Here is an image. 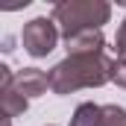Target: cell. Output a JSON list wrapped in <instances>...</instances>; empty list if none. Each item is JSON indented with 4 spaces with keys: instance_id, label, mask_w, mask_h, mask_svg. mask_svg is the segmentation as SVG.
Segmentation results:
<instances>
[{
    "instance_id": "cell-1",
    "label": "cell",
    "mask_w": 126,
    "mask_h": 126,
    "mask_svg": "<svg viewBox=\"0 0 126 126\" xmlns=\"http://www.w3.org/2000/svg\"><path fill=\"white\" fill-rule=\"evenodd\" d=\"M114 62L100 53V56H67L50 70V91L53 94H73L79 88H100L111 82Z\"/></svg>"
},
{
    "instance_id": "cell-2",
    "label": "cell",
    "mask_w": 126,
    "mask_h": 126,
    "mask_svg": "<svg viewBox=\"0 0 126 126\" xmlns=\"http://www.w3.org/2000/svg\"><path fill=\"white\" fill-rule=\"evenodd\" d=\"M56 27L62 30L64 38L76 35V32H88V30H100L103 24H109L111 18V6L103 0H62L53 6Z\"/></svg>"
},
{
    "instance_id": "cell-3",
    "label": "cell",
    "mask_w": 126,
    "mask_h": 126,
    "mask_svg": "<svg viewBox=\"0 0 126 126\" xmlns=\"http://www.w3.org/2000/svg\"><path fill=\"white\" fill-rule=\"evenodd\" d=\"M21 44H24V50L30 56H35V59L53 53L56 44H59V27H56V21L53 18H32L30 24H24Z\"/></svg>"
},
{
    "instance_id": "cell-4",
    "label": "cell",
    "mask_w": 126,
    "mask_h": 126,
    "mask_svg": "<svg viewBox=\"0 0 126 126\" xmlns=\"http://www.w3.org/2000/svg\"><path fill=\"white\" fill-rule=\"evenodd\" d=\"M0 106H3V120L21 117L27 111V106H30L27 97H21L15 91V73L6 64H0Z\"/></svg>"
},
{
    "instance_id": "cell-5",
    "label": "cell",
    "mask_w": 126,
    "mask_h": 126,
    "mask_svg": "<svg viewBox=\"0 0 126 126\" xmlns=\"http://www.w3.org/2000/svg\"><path fill=\"white\" fill-rule=\"evenodd\" d=\"M47 88H50V73H44L38 67H24L15 73V91L27 100L47 94Z\"/></svg>"
},
{
    "instance_id": "cell-6",
    "label": "cell",
    "mask_w": 126,
    "mask_h": 126,
    "mask_svg": "<svg viewBox=\"0 0 126 126\" xmlns=\"http://www.w3.org/2000/svg\"><path fill=\"white\" fill-rule=\"evenodd\" d=\"M103 47H106L103 30H88V32H76V35L64 38L67 56H100Z\"/></svg>"
},
{
    "instance_id": "cell-7",
    "label": "cell",
    "mask_w": 126,
    "mask_h": 126,
    "mask_svg": "<svg viewBox=\"0 0 126 126\" xmlns=\"http://www.w3.org/2000/svg\"><path fill=\"white\" fill-rule=\"evenodd\" d=\"M70 126H103V106L79 103L73 117H70Z\"/></svg>"
},
{
    "instance_id": "cell-8",
    "label": "cell",
    "mask_w": 126,
    "mask_h": 126,
    "mask_svg": "<svg viewBox=\"0 0 126 126\" xmlns=\"http://www.w3.org/2000/svg\"><path fill=\"white\" fill-rule=\"evenodd\" d=\"M103 126H126V109L123 106H103Z\"/></svg>"
},
{
    "instance_id": "cell-9",
    "label": "cell",
    "mask_w": 126,
    "mask_h": 126,
    "mask_svg": "<svg viewBox=\"0 0 126 126\" xmlns=\"http://www.w3.org/2000/svg\"><path fill=\"white\" fill-rule=\"evenodd\" d=\"M114 50H117V56H120V59H126V18H123V24L117 27V35H114Z\"/></svg>"
},
{
    "instance_id": "cell-10",
    "label": "cell",
    "mask_w": 126,
    "mask_h": 126,
    "mask_svg": "<svg viewBox=\"0 0 126 126\" xmlns=\"http://www.w3.org/2000/svg\"><path fill=\"white\" fill-rule=\"evenodd\" d=\"M111 82H117L120 88H126V59H114V76Z\"/></svg>"
},
{
    "instance_id": "cell-11",
    "label": "cell",
    "mask_w": 126,
    "mask_h": 126,
    "mask_svg": "<svg viewBox=\"0 0 126 126\" xmlns=\"http://www.w3.org/2000/svg\"><path fill=\"white\" fill-rule=\"evenodd\" d=\"M9 123H12V120H3V126H9Z\"/></svg>"
}]
</instances>
